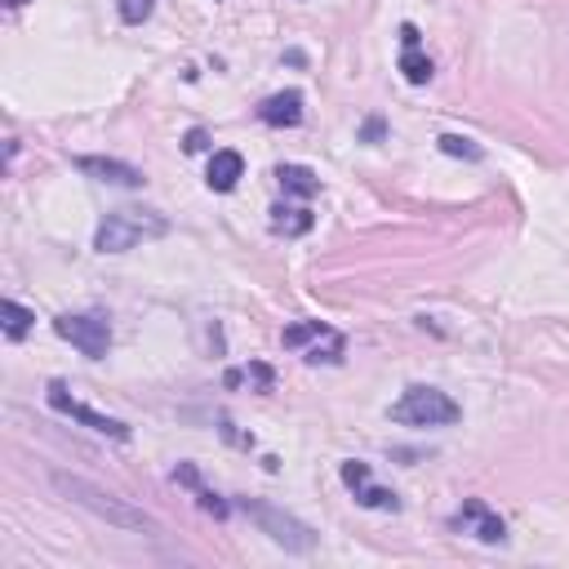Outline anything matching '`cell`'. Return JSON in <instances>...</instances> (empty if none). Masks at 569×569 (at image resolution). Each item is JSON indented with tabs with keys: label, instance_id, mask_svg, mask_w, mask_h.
Listing matches in <instances>:
<instances>
[{
	"label": "cell",
	"instance_id": "cell-4",
	"mask_svg": "<svg viewBox=\"0 0 569 569\" xmlns=\"http://www.w3.org/2000/svg\"><path fill=\"white\" fill-rule=\"evenodd\" d=\"M240 507H245V516H249L276 547H284V551H312V547H317V529L303 525L299 516L280 511V507H271V503H258V498H245Z\"/></svg>",
	"mask_w": 569,
	"mask_h": 569
},
{
	"label": "cell",
	"instance_id": "cell-15",
	"mask_svg": "<svg viewBox=\"0 0 569 569\" xmlns=\"http://www.w3.org/2000/svg\"><path fill=\"white\" fill-rule=\"evenodd\" d=\"M0 317H6V339H14V343H19V339L32 330V321H37V317H32L23 303H14V299L0 303Z\"/></svg>",
	"mask_w": 569,
	"mask_h": 569
},
{
	"label": "cell",
	"instance_id": "cell-3",
	"mask_svg": "<svg viewBox=\"0 0 569 569\" xmlns=\"http://www.w3.org/2000/svg\"><path fill=\"white\" fill-rule=\"evenodd\" d=\"M463 418V410H458V401L454 396H445L441 387H405L401 392V401L392 405V423H401V427H454Z\"/></svg>",
	"mask_w": 569,
	"mask_h": 569
},
{
	"label": "cell",
	"instance_id": "cell-12",
	"mask_svg": "<svg viewBox=\"0 0 569 569\" xmlns=\"http://www.w3.org/2000/svg\"><path fill=\"white\" fill-rule=\"evenodd\" d=\"M240 178H245V156H240V152H214V156H209L205 183H209L214 192H231Z\"/></svg>",
	"mask_w": 569,
	"mask_h": 569
},
{
	"label": "cell",
	"instance_id": "cell-2",
	"mask_svg": "<svg viewBox=\"0 0 569 569\" xmlns=\"http://www.w3.org/2000/svg\"><path fill=\"white\" fill-rule=\"evenodd\" d=\"M165 231H169V218L156 209H112L94 231V249L99 254H125V249H138L147 240H161Z\"/></svg>",
	"mask_w": 569,
	"mask_h": 569
},
{
	"label": "cell",
	"instance_id": "cell-5",
	"mask_svg": "<svg viewBox=\"0 0 569 569\" xmlns=\"http://www.w3.org/2000/svg\"><path fill=\"white\" fill-rule=\"evenodd\" d=\"M54 330H59V339H68L81 356H90V361H103L107 356V348H112V325L103 321V317H59L54 321Z\"/></svg>",
	"mask_w": 569,
	"mask_h": 569
},
{
	"label": "cell",
	"instance_id": "cell-17",
	"mask_svg": "<svg viewBox=\"0 0 569 569\" xmlns=\"http://www.w3.org/2000/svg\"><path fill=\"white\" fill-rule=\"evenodd\" d=\"M441 152L445 156H467V161H480V147L472 138H458V134H445L441 138Z\"/></svg>",
	"mask_w": 569,
	"mask_h": 569
},
{
	"label": "cell",
	"instance_id": "cell-13",
	"mask_svg": "<svg viewBox=\"0 0 569 569\" xmlns=\"http://www.w3.org/2000/svg\"><path fill=\"white\" fill-rule=\"evenodd\" d=\"M276 183L290 192V196H303V200L321 192V178H317L308 165H280V169H276Z\"/></svg>",
	"mask_w": 569,
	"mask_h": 569
},
{
	"label": "cell",
	"instance_id": "cell-11",
	"mask_svg": "<svg viewBox=\"0 0 569 569\" xmlns=\"http://www.w3.org/2000/svg\"><path fill=\"white\" fill-rule=\"evenodd\" d=\"M401 72H405L410 85H427L432 81V59L418 50V28L414 23L401 28Z\"/></svg>",
	"mask_w": 569,
	"mask_h": 569
},
{
	"label": "cell",
	"instance_id": "cell-7",
	"mask_svg": "<svg viewBox=\"0 0 569 569\" xmlns=\"http://www.w3.org/2000/svg\"><path fill=\"white\" fill-rule=\"evenodd\" d=\"M343 485H348V489L356 494V503L370 507V511H401L396 489L374 485V472H370V463H361V458H348V463H343Z\"/></svg>",
	"mask_w": 569,
	"mask_h": 569
},
{
	"label": "cell",
	"instance_id": "cell-19",
	"mask_svg": "<svg viewBox=\"0 0 569 569\" xmlns=\"http://www.w3.org/2000/svg\"><path fill=\"white\" fill-rule=\"evenodd\" d=\"M6 6H10V10H23V6H28V0H6Z\"/></svg>",
	"mask_w": 569,
	"mask_h": 569
},
{
	"label": "cell",
	"instance_id": "cell-16",
	"mask_svg": "<svg viewBox=\"0 0 569 569\" xmlns=\"http://www.w3.org/2000/svg\"><path fill=\"white\" fill-rule=\"evenodd\" d=\"M156 6H161V0H121V23H130V28L147 23L156 14Z\"/></svg>",
	"mask_w": 569,
	"mask_h": 569
},
{
	"label": "cell",
	"instance_id": "cell-18",
	"mask_svg": "<svg viewBox=\"0 0 569 569\" xmlns=\"http://www.w3.org/2000/svg\"><path fill=\"white\" fill-rule=\"evenodd\" d=\"M200 147H205V134H200V130H192V134H187V152H200Z\"/></svg>",
	"mask_w": 569,
	"mask_h": 569
},
{
	"label": "cell",
	"instance_id": "cell-6",
	"mask_svg": "<svg viewBox=\"0 0 569 569\" xmlns=\"http://www.w3.org/2000/svg\"><path fill=\"white\" fill-rule=\"evenodd\" d=\"M50 405H54L63 418H76L81 427H90V432H99V436H112V441H130V427H125L121 418H107V414H99V410L81 405L76 396H68V387H63V383H54V387H50Z\"/></svg>",
	"mask_w": 569,
	"mask_h": 569
},
{
	"label": "cell",
	"instance_id": "cell-14",
	"mask_svg": "<svg viewBox=\"0 0 569 569\" xmlns=\"http://www.w3.org/2000/svg\"><path fill=\"white\" fill-rule=\"evenodd\" d=\"M271 231H276V236H303V231H312V214H308V209H284V205H276V209H271Z\"/></svg>",
	"mask_w": 569,
	"mask_h": 569
},
{
	"label": "cell",
	"instance_id": "cell-8",
	"mask_svg": "<svg viewBox=\"0 0 569 569\" xmlns=\"http://www.w3.org/2000/svg\"><path fill=\"white\" fill-rule=\"evenodd\" d=\"M449 525L458 529V534H472L476 542H503L507 538V525H503V516L485 503V498H467L454 516H449Z\"/></svg>",
	"mask_w": 569,
	"mask_h": 569
},
{
	"label": "cell",
	"instance_id": "cell-9",
	"mask_svg": "<svg viewBox=\"0 0 569 569\" xmlns=\"http://www.w3.org/2000/svg\"><path fill=\"white\" fill-rule=\"evenodd\" d=\"M81 174L99 178V183H112V187H143V169L125 165V161H107V156H81L76 161Z\"/></svg>",
	"mask_w": 569,
	"mask_h": 569
},
{
	"label": "cell",
	"instance_id": "cell-1",
	"mask_svg": "<svg viewBox=\"0 0 569 569\" xmlns=\"http://www.w3.org/2000/svg\"><path fill=\"white\" fill-rule=\"evenodd\" d=\"M54 480V489L63 494V498H72L76 507H85V511H94L99 520H107V525H116V529H147V534H156L161 525L143 511V507H134V503H125V498H116L112 489H103V485H94V480H85V476H68V472H54L50 476Z\"/></svg>",
	"mask_w": 569,
	"mask_h": 569
},
{
	"label": "cell",
	"instance_id": "cell-10",
	"mask_svg": "<svg viewBox=\"0 0 569 569\" xmlns=\"http://www.w3.org/2000/svg\"><path fill=\"white\" fill-rule=\"evenodd\" d=\"M258 121L271 125V130H290V125H299V121H303V94H299V90H284V94L262 99Z\"/></svg>",
	"mask_w": 569,
	"mask_h": 569
}]
</instances>
